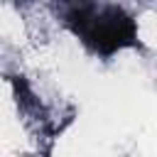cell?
Masks as SVG:
<instances>
[{
  "mask_svg": "<svg viewBox=\"0 0 157 157\" xmlns=\"http://www.w3.org/2000/svg\"><path fill=\"white\" fill-rule=\"evenodd\" d=\"M59 25L66 27L88 52L101 59H110L118 52L140 47L135 17L115 2L61 0Z\"/></svg>",
  "mask_w": 157,
  "mask_h": 157,
  "instance_id": "6da1fadb",
  "label": "cell"
}]
</instances>
